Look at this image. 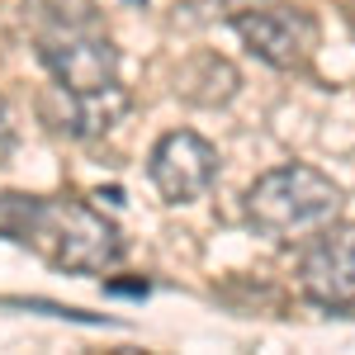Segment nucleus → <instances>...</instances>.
Masks as SVG:
<instances>
[{
  "mask_svg": "<svg viewBox=\"0 0 355 355\" xmlns=\"http://www.w3.org/2000/svg\"><path fill=\"white\" fill-rule=\"evenodd\" d=\"M175 95H180L185 105H204V110L227 105V100L237 95V71H232V62L204 53V57H194V62L180 67V76H175Z\"/></svg>",
  "mask_w": 355,
  "mask_h": 355,
  "instance_id": "8",
  "label": "nucleus"
},
{
  "mask_svg": "<svg viewBox=\"0 0 355 355\" xmlns=\"http://www.w3.org/2000/svg\"><path fill=\"white\" fill-rule=\"evenodd\" d=\"M303 294L322 308H355V227L351 223H327L313 232V242L299 261Z\"/></svg>",
  "mask_w": 355,
  "mask_h": 355,
  "instance_id": "6",
  "label": "nucleus"
},
{
  "mask_svg": "<svg viewBox=\"0 0 355 355\" xmlns=\"http://www.w3.org/2000/svg\"><path fill=\"white\" fill-rule=\"evenodd\" d=\"M346 15H351V28H355V0H351V10H346Z\"/></svg>",
  "mask_w": 355,
  "mask_h": 355,
  "instance_id": "11",
  "label": "nucleus"
},
{
  "mask_svg": "<svg viewBox=\"0 0 355 355\" xmlns=\"http://www.w3.org/2000/svg\"><path fill=\"white\" fill-rule=\"evenodd\" d=\"M147 175H152V185L166 204H194L218 180V152H214L209 137L175 128V133L157 137V147L147 157Z\"/></svg>",
  "mask_w": 355,
  "mask_h": 355,
  "instance_id": "5",
  "label": "nucleus"
},
{
  "mask_svg": "<svg viewBox=\"0 0 355 355\" xmlns=\"http://www.w3.org/2000/svg\"><path fill=\"white\" fill-rule=\"evenodd\" d=\"M133 5H142V0H133Z\"/></svg>",
  "mask_w": 355,
  "mask_h": 355,
  "instance_id": "12",
  "label": "nucleus"
},
{
  "mask_svg": "<svg viewBox=\"0 0 355 355\" xmlns=\"http://www.w3.org/2000/svg\"><path fill=\"white\" fill-rule=\"evenodd\" d=\"M232 28L275 71H303L318 53V38H322L318 19L299 5H246L232 15Z\"/></svg>",
  "mask_w": 355,
  "mask_h": 355,
  "instance_id": "3",
  "label": "nucleus"
},
{
  "mask_svg": "<svg viewBox=\"0 0 355 355\" xmlns=\"http://www.w3.org/2000/svg\"><path fill=\"white\" fill-rule=\"evenodd\" d=\"M341 204L346 194L331 175H322L318 166L289 162L256 175V185L246 190V223L270 242H294L336 223Z\"/></svg>",
  "mask_w": 355,
  "mask_h": 355,
  "instance_id": "2",
  "label": "nucleus"
},
{
  "mask_svg": "<svg viewBox=\"0 0 355 355\" xmlns=\"http://www.w3.org/2000/svg\"><path fill=\"white\" fill-rule=\"evenodd\" d=\"M43 114H48V123H53L57 133H67V137H100L128 114V90L114 81L105 90L76 95V90L53 81V90L43 95Z\"/></svg>",
  "mask_w": 355,
  "mask_h": 355,
  "instance_id": "7",
  "label": "nucleus"
},
{
  "mask_svg": "<svg viewBox=\"0 0 355 355\" xmlns=\"http://www.w3.org/2000/svg\"><path fill=\"white\" fill-rule=\"evenodd\" d=\"M0 232L67 275H100L123 256L119 227L81 199L0 194Z\"/></svg>",
  "mask_w": 355,
  "mask_h": 355,
  "instance_id": "1",
  "label": "nucleus"
},
{
  "mask_svg": "<svg viewBox=\"0 0 355 355\" xmlns=\"http://www.w3.org/2000/svg\"><path fill=\"white\" fill-rule=\"evenodd\" d=\"M38 57L53 71V81L76 95H90V90H105L119 81V48L90 24L57 19L53 28L38 33Z\"/></svg>",
  "mask_w": 355,
  "mask_h": 355,
  "instance_id": "4",
  "label": "nucleus"
},
{
  "mask_svg": "<svg viewBox=\"0 0 355 355\" xmlns=\"http://www.w3.org/2000/svg\"><path fill=\"white\" fill-rule=\"evenodd\" d=\"M10 152H15V119H10V105L0 100V166L10 162Z\"/></svg>",
  "mask_w": 355,
  "mask_h": 355,
  "instance_id": "9",
  "label": "nucleus"
},
{
  "mask_svg": "<svg viewBox=\"0 0 355 355\" xmlns=\"http://www.w3.org/2000/svg\"><path fill=\"white\" fill-rule=\"evenodd\" d=\"M110 294H128V299H142V294H147V279H110Z\"/></svg>",
  "mask_w": 355,
  "mask_h": 355,
  "instance_id": "10",
  "label": "nucleus"
}]
</instances>
